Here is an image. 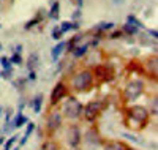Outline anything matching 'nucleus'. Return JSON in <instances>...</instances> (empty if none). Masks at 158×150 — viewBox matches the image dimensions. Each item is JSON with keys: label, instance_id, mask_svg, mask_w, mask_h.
I'll return each instance as SVG.
<instances>
[{"label": "nucleus", "instance_id": "f257e3e1", "mask_svg": "<svg viewBox=\"0 0 158 150\" xmlns=\"http://www.w3.org/2000/svg\"><path fill=\"white\" fill-rule=\"evenodd\" d=\"M92 84H94V74L90 71H81L74 74V77L71 79V85L74 90H79V92H87Z\"/></svg>", "mask_w": 158, "mask_h": 150}, {"label": "nucleus", "instance_id": "f03ea898", "mask_svg": "<svg viewBox=\"0 0 158 150\" xmlns=\"http://www.w3.org/2000/svg\"><path fill=\"white\" fill-rule=\"evenodd\" d=\"M127 114H128V119L133 123H136V127H141V125L144 127L149 122V111L142 106H131Z\"/></svg>", "mask_w": 158, "mask_h": 150}, {"label": "nucleus", "instance_id": "7ed1b4c3", "mask_svg": "<svg viewBox=\"0 0 158 150\" xmlns=\"http://www.w3.org/2000/svg\"><path fill=\"white\" fill-rule=\"evenodd\" d=\"M82 109H84V106L79 103V100H76L74 97H70L63 106V114L71 120H76L82 115Z\"/></svg>", "mask_w": 158, "mask_h": 150}, {"label": "nucleus", "instance_id": "20e7f679", "mask_svg": "<svg viewBox=\"0 0 158 150\" xmlns=\"http://www.w3.org/2000/svg\"><path fill=\"white\" fill-rule=\"evenodd\" d=\"M144 92V84L142 81L139 79H135V81H130L127 84L125 90H123V98L127 101H133L136 98H139V95Z\"/></svg>", "mask_w": 158, "mask_h": 150}, {"label": "nucleus", "instance_id": "39448f33", "mask_svg": "<svg viewBox=\"0 0 158 150\" xmlns=\"http://www.w3.org/2000/svg\"><path fill=\"white\" fill-rule=\"evenodd\" d=\"M101 109H103V103H100V101H92V103H89V104L82 109V114H84V117H85L89 122H92V120L97 119V115L101 112Z\"/></svg>", "mask_w": 158, "mask_h": 150}, {"label": "nucleus", "instance_id": "423d86ee", "mask_svg": "<svg viewBox=\"0 0 158 150\" xmlns=\"http://www.w3.org/2000/svg\"><path fill=\"white\" fill-rule=\"evenodd\" d=\"M67 85H65L63 82H59V84H56V87L52 89V92H51V103L52 104H57L60 100H63L65 97H67Z\"/></svg>", "mask_w": 158, "mask_h": 150}, {"label": "nucleus", "instance_id": "0eeeda50", "mask_svg": "<svg viewBox=\"0 0 158 150\" xmlns=\"http://www.w3.org/2000/svg\"><path fill=\"white\" fill-rule=\"evenodd\" d=\"M67 141L71 147H77L79 142H81V130H79L77 125H71L68 128V133H67Z\"/></svg>", "mask_w": 158, "mask_h": 150}, {"label": "nucleus", "instance_id": "6e6552de", "mask_svg": "<svg viewBox=\"0 0 158 150\" xmlns=\"http://www.w3.org/2000/svg\"><path fill=\"white\" fill-rule=\"evenodd\" d=\"M46 127H48V130L51 133L57 131L62 127V115H60V112H51L48 115V120H46Z\"/></svg>", "mask_w": 158, "mask_h": 150}, {"label": "nucleus", "instance_id": "1a4fd4ad", "mask_svg": "<svg viewBox=\"0 0 158 150\" xmlns=\"http://www.w3.org/2000/svg\"><path fill=\"white\" fill-rule=\"evenodd\" d=\"M95 74L101 79V81H111L112 79V71L106 66H97L95 68Z\"/></svg>", "mask_w": 158, "mask_h": 150}, {"label": "nucleus", "instance_id": "9d476101", "mask_svg": "<svg viewBox=\"0 0 158 150\" xmlns=\"http://www.w3.org/2000/svg\"><path fill=\"white\" fill-rule=\"evenodd\" d=\"M67 46V43H59L56 48H52V52H51V57H52V60H57L59 59V56L62 54V51H63V48Z\"/></svg>", "mask_w": 158, "mask_h": 150}, {"label": "nucleus", "instance_id": "9b49d317", "mask_svg": "<svg viewBox=\"0 0 158 150\" xmlns=\"http://www.w3.org/2000/svg\"><path fill=\"white\" fill-rule=\"evenodd\" d=\"M33 130H35V123H32V122H29V125H27V128H25V133H24V136H22V139H21V145H24L25 144V141H27V138L33 133Z\"/></svg>", "mask_w": 158, "mask_h": 150}, {"label": "nucleus", "instance_id": "f8f14e48", "mask_svg": "<svg viewBox=\"0 0 158 150\" xmlns=\"http://www.w3.org/2000/svg\"><path fill=\"white\" fill-rule=\"evenodd\" d=\"M87 142H92L94 141V144H98L100 142V139H98V133H97V130H89L87 131Z\"/></svg>", "mask_w": 158, "mask_h": 150}, {"label": "nucleus", "instance_id": "ddd939ff", "mask_svg": "<svg viewBox=\"0 0 158 150\" xmlns=\"http://www.w3.org/2000/svg\"><path fill=\"white\" fill-rule=\"evenodd\" d=\"M104 150H125V145L120 142H108L104 145Z\"/></svg>", "mask_w": 158, "mask_h": 150}, {"label": "nucleus", "instance_id": "4468645a", "mask_svg": "<svg viewBox=\"0 0 158 150\" xmlns=\"http://www.w3.org/2000/svg\"><path fill=\"white\" fill-rule=\"evenodd\" d=\"M77 24H74V22H62V25H60V32L63 33V32H68V30H74V29H77Z\"/></svg>", "mask_w": 158, "mask_h": 150}, {"label": "nucleus", "instance_id": "2eb2a0df", "mask_svg": "<svg viewBox=\"0 0 158 150\" xmlns=\"http://www.w3.org/2000/svg\"><path fill=\"white\" fill-rule=\"evenodd\" d=\"M59 8H60L59 2H54V5H52V8H51V11H49V18L59 19Z\"/></svg>", "mask_w": 158, "mask_h": 150}, {"label": "nucleus", "instance_id": "dca6fc26", "mask_svg": "<svg viewBox=\"0 0 158 150\" xmlns=\"http://www.w3.org/2000/svg\"><path fill=\"white\" fill-rule=\"evenodd\" d=\"M41 104H43V97H41V95H38V97H35V100H33V109H35L36 114L41 111Z\"/></svg>", "mask_w": 158, "mask_h": 150}, {"label": "nucleus", "instance_id": "f3484780", "mask_svg": "<svg viewBox=\"0 0 158 150\" xmlns=\"http://www.w3.org/2000/svg\"><path fill=\"white\" fill-rule=\"evenodd\" d=\"M41 150H59V145H57L54 141H46V142L41 145Z\"/></svg>", "mask_w": 158, "mask_h": 150}, {"label": "nucleus", "instance_id": "a211bd4d", "mask_svg": "<svg viewBox=\"0 0 158 150\" xmlns=\"http://www.w3.org/2000/svg\"><path fill=\"white\" fill-rule=\"evenodd\" d=\"M123 30L127 32V33H130V35H135V33H138V27H135L133 24H130V22H127L125 24V27H123Z\"/></svg>", "mask_w": 158, "mask_h": 150}, {"label": "nucleus", "instance_id": "6ab92c4d", "mask_svg": "<svg viewBox=\"0 0 158 150\" xmlns=\"http://www.w3.org/2000/svg\"><path fill=\"white\" fill-rule=\"evenodd\" d=\"M18 138H19V136H11V138L5 142V145H3V150H11V147L13 145H15V142L18 141Z\"/></svg>", "mask_w": 158, "mask_h": 150}, {"label": "nucleus", "instance_id": "aec40b11", "mask_svg": "<svg viewBox=\"0 0 158 150\" xmlns=\"http://www.w3.org/2000/svg\"><path fill=\"white\" fill-rule=\"evenodd\" d=\"M127 22L133 24L135 27H138V29H142V24H141V22H139V21H138V19H136L135 16H131V15H130V16L127 18Z\"/></svg>", "mask_w": 158, "mask_h": 150}, {"label": "nucleus", "instance_id": "412c9836", "mask_svg": "<svg viewBox=\"0 0 158 150\" xmlns=\"http://www.w3.org/2000/svg\"><path fill=\"white\" fill-rule=\"evenodd\" d=\"M0 63H2L3 70H8V71H11V63H10V59H6V57H2V59H0Z\"/></svg>", "mask_w": 158, "mask_h": 150}, {"label": "nucleus", "instance_id": "4be33fe9", "mask_svg": "<svg viewBox=\"0 0 158 150\" xmlns=\"http://www.w3.org/2000/svg\"><path fill=\"white\" fill-rule=\"evenodd\" d=\"M112 27H114V22H101L97 29L98 30H108V29H112Z\"/></svg>", "mask_w": 158, "mask_h": 150}, {"label": "nucleus", "instance_id": "5701e85b", "mask_svg": "<svg viewBox=\"0 0 158 150\" xmlns=\"http://www.w3.org/2000/svg\"><path fill=\"white\" fill-rule=\"evenodd\" d=\"M85 51H87V46H81V48H76V51H74V56L76 57H82L84 54H85Z\"/></svg>", "mask_w": 158, "mask_h": 150}, {"label": "nucleus", "instance_id": "b1692460", "mask_svg": "<svg viewBox=\"0 0 158 150\" xmlns=\"http://www.w3.org/2000/svg\"><path fill=\"white\" fill-rule=\"evenodd\" d=\"M36 59H38V56L36 54H32L30 56V63H29V68L33 71V68H35V65H36Z\"/></svg>", "mask_w": 158, "mask_h": 150}, {"label": "nucleus", "instance_id": "393cba45", "mask_svg": "<svg viewBox=\"0 0 158 150\" xmlns=\"http://www.w3.org/2000/svg\"><path fill=\"white\" fill-rule=\"evenodd\" d=\"M22 62V59H21V54H15L11 59H10V63H16V65H19Z\"/></svg>", "mask_w": 158, "mask_h": 150}, {"label": "nucleus", "instance_id": "a878e982", "mask_svg": "<svg viewBox=\"0 0 158 150\" xmlns=\"http://www.w3.org/2000/svg\"><path fill=\"white\" fill-rule=\"evenodd\" d=\"M60 36H62V32H60V29L52 30V38H54V40H60Z\"/></svg>", "mask_w": 158, "mask_h": 150}, {"label": "nucleus", "instance_id": "bb28decb", "mask_svg": "<svg viewBox=\"0 0 158 150\" xmlns=\"http://www.w3.org/2000/svg\"><path fill=\"white\" fill-rule=\"evenodd\" d=\"M10 74H11V71H8V70H3L2 73H0V76L5 77V79H10Z\"/></svg>", "mask_w": 158, "mask_h": 150}, {"label": "nucleus", "instance_id": "cd10ccee", "mask_svg": "<svg viewBox=\"0 0 158 150\" xmlns=\"http://www.w3.org/2000/svg\"><path fill=\"white\" fill-rule=\"evenodd\" d=\"M152 107H153V109H152V114H156V98H155V101L152 103Z\"/></svg>", "mask_w": 158, "mask_h": 150}, {"label": "nucleus", "instance_id": "c85d7f7f", "mask_svg": "<svg viewBox=\"0 0 158 150\" xmlns=\"http://www.w3.org/2000/svg\"><path fill=\"white\" fill-rule=\"evenodd\" d=\"M149 33H150L152 36H155V38L158 36V32H156V30H149Z\"/></svg>", "mask_w": 158, "mask_h": 150}, {"label": "nucleus", "instance_id": "c756f323", "mask_svg": "<svg viewBox=\"0 0 158 150\" xmlns=\"http://www.w3.org/2000/svg\"><path fill=\"white\" fill-rule=\"evenodd\" d=\"M29 77H30V79H32V81H33V79H35V77H36V76H35V71H30V76H29Z\"/></svg>", "mask_w": 158, "mask_h": 150}, {"label": "nucleus", "instance_id": "7c9ffc66", "mask_svg": "<svg viewBox=\"0 0 158 150\" xmlns=\"http://www.w3.org/2000/svg\"><path fill=\"white\" fill-rule=\"evenodd\" d=\"M117 36H120V32H117V33H112L111 38H117Z\"/></svg>", "mask_w": 158, "mask_h": 150}, {"label": "nucleus", "instance_id": "2f4dec72", "mask_svg": "<svg viewBox=\"0 0 158 150\" xmlns=\"http://www.w3.org/2000/svg\"><path fill=\"white\" fill-rule=\"evenodd\" d=\"M0 133H2V131H0ZM5 142V138H3V136H0V145H2Z\"/></svg>", "mask_w": 158, "mask_h": 150}, {"label": "nucleus", "instance_id": "473e14b6", "mask_svg": "<svg viewBox=\"0 0 158 150\" xmlns=\"http://www.w3.org/2000/svg\"><path fill=\"white\" fill-rule=\"evenodd\" d=\"M114 3H118V5H120V3H123V0H114Z\"/></svg>", "mask_w": 158, "mask_h": 150}, {"label": "nucleus", "instance_id": "72a5a7b5", "mask_svg": "<svg viewBox=\"0 0 158 150\" xmlns=\"http://www.w3.org/2000/svg\"><path fill=\"white\" fill-rule=\"evenodd\" d=\"M0 115H2V107H0Z\"/></svg>", "mask_w": 158, "mask_h": 150}, {"label": "nucleus", "instance_id": "f704fd0d", "mask_svg": "<svg viewBox=\"0 0 158 150\" xmlns=\"http://www.w3.org/2000/svg\"><path fill=\"white\" fill-rule=\"evenodd\" d=\"M11 150H19V148H18V147H16V148H11Z\"/></svg>", "mask_w": 158, "mask_h": 150}, {"label": "nucleus", "instance_id": "c9c22d12", "mask_svg": "<svg viewBox=\"0 0 158 150\" xmlns=\"http://www.w3.org/2000/svg\"><path fill=\"white\" fill-rule=\"evenodd\" d=\"M125 150H133V148H125Z\"/></svg>", "mask_w": 158, "mask_h": 150}]
</instances>
